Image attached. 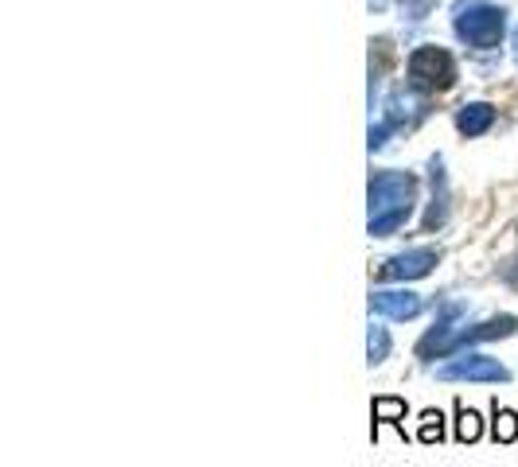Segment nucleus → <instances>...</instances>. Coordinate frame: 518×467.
Wrapping results in <instances>:
<instances>
[{
	"label": "nucleus",
	"instance_id": "nucleus-1",
	"mask_svg": "<svg viewBox=\"0 0 518 467\" xmlns=\"http://www.w3.org/2000/svg\"><path fill=\"white\" fill-rule=\"evenodd\" d=\"M370 222L367 230L374 238H390L402 230L417 203V180L409 172H374L370 176Z\"/></svg>",
	"mask_w": 518,
	"mask_h": 467
},
{
	"label": "nucleus",
	"instance_id": "nucleus-2",
	"mask_svg": "<svg viewBox=\"0 0 518 467\" xmlns=\"http://www.w3.org/2000/svg\"><path fill=\"white\" fill-rule=\"evenodd\" d=\"M452 28H456V36L464 39L468 47L491 51L503 39L507 12L495 8V4H487V0H456L452 4Z\"/></svg>",
	"mask_w": 518,
	"mask_h": 467
},
{
	"label": "nucleus",
	"instance_id": "nucleus-3",
	"mask_svg": "<svg viewBox=\"0 0 518 467\" xmlns=\"http://www.w3.org/2000/svg\"><path fill=\"white\" fill-rule=\"evenodd\" d=\"M452 82H456V63L444 47H417L409 55V86L413 90L433 94V90H448Z\"/></svg>",
	"mask_w": 518,
	"mask_h": 467
},
{
	"label": "nucleus",
	"instance_id": "nucleus-4",
	"mask_svg": "<svg viewBox=\"0 0 518 467\" xmlns=\"http://www.w3.org/2000/svg\"><path fill=\"white\" fill-rule=\"evenodd\" d=\"M441 382H511V370L487 355H460L437 370Z\"/></svg>",
	"mask_w": 518,
	"mask_h": 467
},
{
	"label": "nucleus",
	"instance_id": "nucleus-5",
	"mask_svg": "<svg viewBox=\"0 0 518 467\" xmlns=\"http://www.w3.org/2000/svg\"><path fill=\"white\" fill-rule=\"evenodd\" d=\"M437 261H441V250L421 246V250H406V253H398V257H390V261H382V265L374 269V277H378V281H421V277L433 273Z\"/></svg>",
	"mask_w": 518,
	"mask_h": 467
},
{
	"label": "nucleus",
	"instance_id": "nucleus-6",
	"mask_svg": "<svg viewBox=\"0 0 518 467\" xmlns=\"http://www.w3.org/2000/svg\"><path fill=\"white\" fill-rule=\"evenodd\" d=\"M515 327H518L515 316H491V320H483V324L452 327V335H448V343H444V355H456V351L487 343V339H507V335H515Z\"/></svg>",
	"mask_w": 518,
	"mask_h": 467
},
{
	"label": "nucleus",
	"instance_id": "nucleus-7",
	"mask_svg": "<svg viewBox=\"0 0 518 467\" xmlns=\"http://www.w3.org/2000/svg\"><path fill=\"white\" fill-rule=\"evenodd\" d=\"M421 308H425V300L406 288H378L370 296V312L386 316V320H413V316H421Z\"/></svg>",
	"mask_w": 518,
	"mask_h": 467
},
{
	"label": "nucleus",
	"instance_id": "nucleus-8",
	"mask_svg": "<svg viewBox=\"0 0 518 467\" xmlns=\"http://www.w3.org/2000/svg\"><path fill=\"white\" fill-rule=\"evenodd\" d=\"M429 168H433V207L425 211V222H421V230H425V234L441 230L444 218H448V187H444V168H441V160H433Z\"/></svg>",
	"mask_w": 518,
	"mask_h": 467
},
{
	"label": "nucleus",
	"instance_id": "nucleus-9",
	"mask_svg": "<svg viewBox=\"0 0 518 467\" xmlns=\"http://www.w3.org/2000/svg\"><path fill=\"white\" fill-rule=\"evenodd\" d=\"M491 125H495V106H487V102H472V106H464L456 113V129L464 137H480Z\"/></svg>",
	"mask_w": 518,
	"mask_h": 467
},
{
	"label": "nucleus",
	"instance_id": "nucleus-10",
	"mask_svg": "<svg viewBox=\"0 0 518 467\" xmlns=\"http://www.w3.org/2000/svg\"><path fill=\"white\" fill-rule=\"evenodd\" d=\"M425 117V102H417L413 94H394L390 102H386V121L394 125V129H402V125H417Z\"/></svg>",
	"mask_w": 518,
	"mask_h": 467
},
{
	"label": "nucleus",
	"instance_id": "nucleus-11",
	"mask_svg": "<svg viewBox=\"0 0 518 467\" xmlns=\"http://www.w3.org/2000/svg\"><path fill=\"white\" fill-rule=\"evenodd\" d=\"M483 436V421L476 409H468L464 401H456V440L460 444H472V440H480Z\"/></svg>",
	"mask_w": 518,
	"mask_h": 467
},
{
	"label": "nucleus",
	"instance_id": "nucleus-12",
	"mask_svg": "<svg viewBox=\"0 0 518 467\" xmlns=\"http://www.w3.org/2000/svg\"><path fill=\"white\" fill-rule=\"evenodd\" d=\"M491 436H495V444H511V440H518V413H515V409H503V405L495 401Z\"/></svg>",
	"mask_w": 518,
	"mask_h": 467
},
{
	"label": "nucleus",
	"instance_id": "nucleus-13",
	"mask_svg": "<svg viewBox=\"0 0 518 467\" xmlns=\"http://www.w3.org/2000/svg\"><path fill=\"white\" fill-rule=\"evenodd\" d=\"M370 413H374V421H382V425H402V421H406V401H402V397H374Z\"/></svg>",
	"mask_w": 518,
	"mask_h": 467
},
{
	"label": "nucleus",
	"instance_id": "nucleus-14",
	"mask_svg": "<svg viewBox=\"0 0 518 467\" xmlns=\"http://www.w3.org/2000/svg\"><path fill=\"white\" fill-rule=\"evenodd\" d=\"M390 359V331L382 324H370L367 331V362L370 366H382V362Z\"/></svg>",
	"mask_w": 518,
	"mask_h": 467
},
{
	"label": "nucleus",
	"instance_id": "nucleus-15",
	"mask_svg": "<svg viewBox=\"0 0 518 467\" xmlns=\"http://www.w3.org/2000/svg\"><path fill=\"white\" fill-rule=\"evenodd\" d=\"M417 440H425V444H441L444 440V417L437 409H425L421 413V429H417Z\"/></svg>",
	"mask_w": 518,
	"mask_h": 467
},
{
	"label": "nucleus",
	"instance_id": "nucleus-16",
	"mask_svg": "<svg viewBox=\"0 0 518 467\" xmlns=\"http://www.w3.org/2000/svg\"><path fill=\"white\" fill-rule=\"evenodd\" d=\"M398 4H402V12H406L409 20H425L437 0H398Z\"/></svg>",
	"mask_w": 518,
	"mask_h": 467
},
{
	"label": "nucleus",
	"instance_id": "nucleus-17",
	"mask_svg": "<svg viewBox=\"0 0 518 467\" xmlns=\"http://www.w3.org/2000/svg\"><path fill=\"white\" fill-rule=\"evenodd\" d=\"M390 133H394V125H390V121H386V117H382V121H378V125H370V152H374V148H382V144H386V137H390Z\"/></svg>",
	"mask_w": 518,
	"mask_h": 467
},
{
	"label": "nucleus",
	"instance_id": "nucleus-18",
	"mask_svg": "<svg viewBox=\"0 0 518 467\" xmlns=\"http://www.w3.org/2000/svg\"><path fill=\"white\" fill-rule=\"evenodd\" d=\"M499 273H503V281L518 285V261H507V265H499Z\"/></svg>",
	"mask_w": 518,
	"mask_h": 467
},
{
	"label": "nucleus",
	"instance_id": "nucleus-19",
	"mask_svg": "<svg viewBox=\"0 0 518 467\" xmlns=\"http://www.w3.org/2000/svg\"><path fill=\"white\" fill-rule=\"evenodd\" d=\"M515 59H518V28H515Z\"/></svg>",
	"mask_w": 518,
	"mask_h": 467
},
{
	"label": "nucleus",
	"instance_id": "nucleus-20",
	"mask_svg": "<svg viewBox=\"0 0 518 467\" xmlns=\"http://www.w3.org/2000/svg\"><path fill=\"white\" fill-rule=\"evenodd\" d=\"M370 4H374V8H378V4H382V0H370Z\"/></svg>",
	"mask_w": 518,
	"mask_h": 467
}]
</instances>
